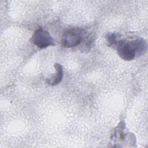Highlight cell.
<instances>
[{
    "label": "cell",
    "mask_w": 148,
    "mask_h": 148,
    "mask_svg": "<svg viewBox=\"0 0 148 148\" xmlns=\"http://www.w3.org/2000/svg\"><path fill=\"white\" fill-rule=\"evenodd\" d=\"M54 66L56 70V73H55L54 75H53L50 78H47L46 79V83L52 86H56L61 83L64 76L63 68L60 64L56 63L54 64Z\"/></svg>",
    "instance_id": "277c9868"
},
{
    "label": "cell",
    "mask_w": 148,
    "mask_h": 148,
    "mask_svg": "<svg viewBox=\"0 0 148 148\" xmlns=\"http://www.w3.org/2000/svg\"><path fill=\"white\" fill-rule=\"evenodd\" d=\"M119 34L116 33L108 32L106 34V40L108 42V45L109 46H115L118 39Z\"/></svg>",
    "instance_id": "5b68a950"
},
{
    "label": "cell",
    "mask_w": 148,
    "mask_h": 148,
    "mask_svg": "<svg viewBox=\"0 0 148 148\" xmlns=\"http://www.w3.org/2000/svg\"><path fill=\"white\" fill-rule=\"evenodd\" d=\"M30 42L40 49L55 45L54 40L49 32L40 28L34 32L30 39Z\"/></svg>",
    "instance_id": "3957f363"
},
{
    "label": "cell",
    "mask_w": 148,
    "mask_h": 148,
    "mask_svg": "<svg viewBox=\"0 0 148 148\" xmlns=\"http://www.w3.org/2000/svg\"><path fill=\"white\" fill-rule=\"evenodd\" d=\"M86 32L83 29L73 28L66 30L62 35L61 43L64 47L71 48L79 45L83 40Z\"/></svg>",
    "instance_id": "7a4b0ae2"
},
{
    "label": "cell",
    "mask_w": 148,
    "mask_h": 148,
    "mask_svg": "<svg viewBox=\"0 0 148 148\" xmlns=\"http://www.w3.org/2000/svg\"><path fill=\"white\" fill-rule=\"evenodd\" d=\"M115 46L118 56L124 61H131L136 56H142L147 51V43L142 38L132 40H118Z\"/></svg>",
    "instance_id": "6da1fadb"
}]
</instances>
